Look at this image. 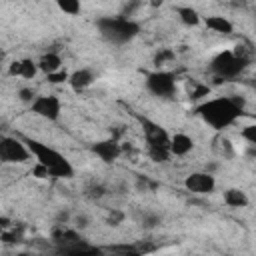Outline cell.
Wrapping results in <instances>:
<instances>
[{"label": "cell", "instance_id": "52a82bcc", "mask_svg": "<svg viewBox=\"0 0 256 256\" xmlns=\"http://www.w3.org/2000/svg\"><path fill=\"white\" fill-rule=\"evenodd\" d=\"M30 110L48 122H56L62 114V102L54 94H42L34 98V102L30 104Z\"/></svg>", "mask_w": 256, "mask_h": 256}, {"label": "cell", "instance_id": "f1b7e54d", "mask_svg": "<svg viewBox=\"0 0 256 256\" xmlns=\"http://www.w3.org/2000/svg\"><path fill=\"white\" fill-rule=\"evenodd\" d=\"M104 194H106V188L102 184H92V186L86 188V196L88 198H102Z\"/></svg>", "mask_w": 256, "mask_h": 256}, {"label": "cell", "instance_id": "ac0fdd59", "mask_svg": "<svg viewBox=\"0 0 256 256\" xmlns=\"http://www.w3.org/2000/svg\"><path fill=\"white\" fill-rule=\"evenodd\" d=\"M176 14L182 20V24H186V26H198L200 24V14L192 6H178Z\"/></svg>", "mask_w": 256, "mask_h": 256}, {"label": "cell", "instance_id": "83f0119b", "mask_svg": "<svg viewBox=\"0 0 256 256\" xmlns=\"http://www.w3.org/2000/svg\"><path fill=\"white\" fill-rule=\"evenodd\" d=\"M160 216L158 214H152V212H146L144 216H142V226L144 228H154V226H158L160 224Z\"/></svg>", "mask_w": 256, "mask_h": 256}, {"label": "cell", "instance_id": "9a60e30c", "mask_svg": "<svg viewBox=\"0 0 256 256\" xmlns=\"http://www.w3.org/2000/svg\"><path fill=\"white\" fill-rule=\"evenodd\" d=\"M204 24H206L208 30H212V32H216V34H222V36H228V34L234 32L232 22H230L228 18H224V16H218V14H214V16H206Z\"/></svg>", "mask_w": 256, "mask_h": 256}, {"label": "cell", "instance_id": "1f68e13d", "mask_svg": "<svg viewBox=\"0 0 256 256\" xmlns=\"http://www.w3.org/2000/svg\"><path fill=\"white\" fill-rule=\"evenodd\" d=\"M138 6H140V0H132L130 4H126V6H124L122 16H126V18H128V16H132V14H134V10H136Z\"/></svg>", "mask_w": 256, "mask_h": 256}, {"label": "cell", "instance_id": "836d02e7", "mask_svg": "<svg viewBox=\"0 0 256 256\" xmlns=\"http://www.w3.org/2000/svg\"><path fill=\"white\" fill-rule=\"evenodd\" d=\"M74 222H76V228H80V230L88 226V218H86L84 214H80V216H76V218H74Z\"/></svg>", "mask_w": 256, "mask_h": 256}, {"label": "cell", "instance_id": "484cf974", "mask_svg": "<svg viewBox=\"0 0 256 256\" xmlns=\"http://www.w3.org/2000/svg\"><path fill=\"white\" fill-rule=\"evenodd\" d=\"M136 188H138L140 192L156 190V188H158V182H154V180H150V178H144V176H138V180H136Z\"/></svg>", "mask_w": 256, "mask_h": 256}, {"label": "cell", "instance_id": "7a4b0ae2", "mask_svg": "<svg viewBox=\"0 0 256 256\" xmlns=\"http://www.w3.org/2000/svg\"><path fill=\"white\" fill-rule=\"evenodd\" d=\"M24 142L30 148L36 162L44 164L50 170L52 178H64V180L74 178V166L70 164V160L62 152H58L56 148H52L40 140H34V138H24Z\"/></svg>", "mask_w": 256, "mask_h": 256}, {"label": "cell", "instance_id": "2e32d148", "mask_svg": "<svg viewBox=\"0 0 256 256\" xmlns=\"http://www.w3.org/2000/svg\"><path fill=\"white\" fill-rule=\"evenodd\" d=\"M224 204L230 208H246L250 204L248 194L240 188H228L224 190Z\"/></svg>", "mask_w": 256, "mask_h": 256}, {"label": "cell", "instance_id": "30bf717a", "mask_svg": "<svg viewBox=\"0 0 256 256\" xmlns=\"http://www.w3.org/2000/svg\"><path fill=\"white\" fill-rule=\"evenodd\" d=\"M90 150L104 162V164H112V162H116L118 158H120V154L124 152V148H122V144L116 140V138H106V140H100V142H94L92 146H90Z\"/></svg>", "mask_w": 256, "mask_h": 256}, {"label": "cell", "instance_id": "603a6c76", "mask_svg": "<svg viewBox=\"0 0 256 256\" xmlns=\"http://www.w3.org/2000/svg\"><path fill=\"white\" fill-rule=\"evenodd\" d=\"M124 212L122 210H116V208H112L110 212H108V216H106V224L108 226H112V228H116V226H120L122 222H124Z\"/></svg>", "mask_w": 256, "mask_h": 256}, {"label": "cell", "instance_id": "6da1fadb", "mask_svg": "<svg viewBox=\"0 0 256 256\" xmlns=\"http://www.w3.org/2000/svg\"><path fill=\"white\" fill-rule=\"evenodd\" d=\"M244 112V98L240 96H218L196 106V114L214 130H224L236 124Z\"/></svg>", "mask_w": 256, "mask_h": 256}, {"label": "cell", "instance_id": "8fae6325", "mask_svg": "<svg viewBox=\"0 0 256 256\" xmlns=\"http://www.w3.org/2000/svg\"><path fill=\"white\" fill-rule=\"evenodd\" d=\"M38 62H34L32 58H22V60H14L8 66V74L10 76H20L24 80H32L38 74Z\"/></svg>", "mask_w": 256, "mask_h": 256}, {"label": "cell", "instance_id": "44dd1931", "mask_svg": "<svg viewBox=\"0 0 256 256\" xmlns=\"http://www.w3.org/2000/svg\"><path fill=\"white\" fill-rule=\"evenodd\" d=\"M58 8L64 12V14H70V16H76L80 14L82 6H80V0H56Z\"/></svg>", "mask_w": 256, "mask_h": 256}, {"label": "cell", "instance_id": "9c48e42d", "mask_svg": "<svg viewBox=\"0 0 256 256\" xmlns=\"http://www.w3.org/2000/svg\"><path fill=\"white\" fill-rule=\"evenodd\" d=\"M142 122V130H144V140H146V148L148 146H168L170 148V134L164 126H160L158 122H152L148 118H140Z\"/></svg>", "mask_w": 256, "mask_h": 256}, {"label": "cell", "instance_id": "d590c367", "mask_svg": "<svg viewBox=\"0 0 256 256\" xmlns=\"http://www.w3.org/2000/svg\"><path fill=\"white\" fill-rule=\"evenodd\" d=\"M0 228H2V230L10 228V218H8V216H2V218H0Z\"/></svg>", "mask_w": 256, "mask_h": 256}, {"label": "cell", "instance_id": "7402d4cb", "mask_svg": "<svg viewBox=\"0 0 256 256\" xmlns=\"http://www.w3.org/2000/svg\"><path fill=\"white\" fill-rule=\"evenodd\" d=\"M174 50H170V48H162V50H158L156 54H154V64L160 68V66H164V64H168V62H172L174 60Z\"/></svg>", "mask_w": 256, "mask_h": 256}, {"label": "cell", "instance_id": "3957f363", "mask_svg": "<svg viewBox=\"0 0 256 256\" xmlns=\"http://www.w3.org/2000/svg\"><path fill=\"white\" fill-rule=\"evenodd\" d=\"M96 28L100 32V36L114 44V46H122L126 42H130L132 38L138 36L140 32V24L134 22L132 18H126V16H104V18H98L96 20Z\"/></svg>", "mask_w": 256, "mask_h": 256}, {"label": "cell", "instance_id": "5b68a950", "mask_svg": "<svg viewBox=\"0 0 256 256\" xmlns=\"http://www.w3.org/2000/svg\"><path fill=\"white\" fill-rule=\"evenodd\" d=\"M32 158L30 148L24 140H18L14 136H2L0 140V160L4 164H20L28 162Z\"/></svg>", "mask_w": 256, "mask_h": 256}, {"label": "cell", "instance_id": "cb8c5ba5", "mask_svg": "<svg viewBox=\"0 0 256 256\" xmlns=\"http://www.w3.org/2000/svg\"><path fill=\"white\" fill-rule=\"evenodd\" d=\"M210 94V86H206V84H194V88L190 90V100H202L204 96H208Z\"/></svg>", "mask_w": 256, "mask_h": 256}, {"label": "cell", "instance_id": "ba28073f", "mask_svg": "<svg viewBox=\"0 0 256 256\" xmlns=\"http://www.w3.org/2000/svg\"><path fill=\"white\" fill-rule=\"evenodd\" d=\"M184 188L192 194H212L216 190V178L212 176L210 170L204 172H192L184 178Z\"/></svg>", "mask_w": 256, "mask_h": 256}, {"label": "cell", "instance_id": "4fadbf2b", "mask_svg": "<svg viewBox=\"0 0 256 256\" xmlns=\"http://www.w3.org/2000/svg\"><path fill=\"white\" fill-rule=\"evenodd\" d=\"M92 82H94V74H92V70H88V68L74 70V72H70V78H68V84L72 86L74 92L86 90L88 86H92Z\"/></svg>", "mask_w": 256, "mask_h": 256}, {"label": "cell", "instance_id": "d6986e66", "mask_svg": "<svg viewBox=\"0 0 256 256\" xmlns=\"http://www.w3.org/2000/svg\"><path fill=\"white\" fill-rule=\"evenodd\" d=\"M146 152H148L150 160H152V162H158V164L168 162V160H170V156H172V152H170V148H168V146H148V148H146Z\"/></svg>", "mask_w": 256, "mask_h": 256}, {"label": "cell", "instance_id": "e575fe53", "mask_svg": "<svg viewBox=\"0 0 256 256\" xmlns=\"http://www.w3.org/2000/svg\"><path fill=\"white\" fill-rule=\"evenodd\" d=\"M222 150H226V156H232V142L228 138L222 140Z\"/></svg>", "mask_w": 256, "mask_h": 256}, {"label": "cell", "instance_id": "74e56055", "mask_svg": "<svg viewBox=\"0 0 256 256\" xmlns=\"http://www.w3.org/2000/svg\"><path fill=\"white\" fill-rule=\"evenodd\" d=\"M240 2H244V0H240Z\"/></svg>", "mask_w": 256, "mask_h": 256}, {"label": "cell", "instance_id": "277c9868", "mask_svg": "<svg viewBox=\"0 0 256 256\" xmlns=\"http://www.w3.org/2000/svg\"><path fill=\"white\" fill-rule=\"evenodd\" d=\"M248 62H250V58L238 56L234 50H222L210 60V70H212L214 78H220L222 82H226V80L238 78L246 70Z\"/></svg>", "mask_w": 256, "mask_h": 256}, {"label": "cell", "instance_id": "8d00e7d4", "mask_svg": "<svg viewBox=\"0 0 256 256\" xmlns=\"http://www.w3.org/2000/svg\"><path fill=\"white\" fill-rule=\"evenodd\" d=\"M162 4H164V0H150V6L152 8H160Z\"/></svg>", "mask_w": 256, "mask_h": 256}, {"label": "cell", "instance_id": "7c38bea8", "mask_svg": "<svg viewBox=\"0 0 256 256\" xmlns=\"http://www.w3.org/2000/svg\"><path fill=\"white\" fill-rule=\"evenodd\" d=\"M192 148H194V140H192V136H188L184 132H176L170 138V152H172V156H186L188 152H192Z\"/></svg>", "mask_w": 256, "mask_h": 256}, {"label": "cell", "instance_id": "5bb4252c", "mask_svg": "<svg viewBox=\"0 0 256 256\" xmlns=\"http://www.w3.org/2000/svg\"><path fill=\"white\" fill-rule=\"evenodd\" d=\"M56 250H58L60 254H100V252H102L100 248L88 244L84 238H80V240H76V242H70V244H66V246H58Z\"/></svg>", "mask_w": 256, "mask_h": 256}, {"label": "cell", "instance_id": "ffe728a7", "mask_svg": "<svg viewBox=\"0 0 256 256\" xmlns=\"http://www.w3.org/2000/svg\"><path fill=\"white\" fill-rule=\"evenodd\" d=\"M106 250H108V252H114V254L140 256V248H138V244H114V246H108Z\"/></svg>", "mask_w": 256, "mask_h": 256}, {"label": "cell", "instance_id": "8992f818", "mask_svg": "<svg viewBox=\"0 0 256 256\" xmlns=\"http://www.w3.org/2000/svg\"><path fill=\"white\" fill-rule=\"evenodd\" d=\"M146 88L158 98H172L176 92V76L168 70H156L146 76Z\"/></svg>", "mask_w": 256, "mask_h": 256}, {"label": "cell", "instance_id": "4dcf8cb0", "mask_svg": "<svg viewBox=\"0 0 256 256\" xmlns=\"http://www.w3.org/2000/svg\"><path fill=\"white\" fill-rule=\"evenodd\" d=\"M32 174H34L36 178H52V176H50V170H48L44 164H40V162H36V166L32 168Z\"/></svg>", "mask_w": 256, "mask_h": 256}, {"label": "cell", "instance_id": "d6a6232c", "mask_svg": "<svg viewBox=\"0 0 256 256\" xmlns=\"http://www.w3.org/2000/svg\"><path fill=\"white\" fill-rule=\"evenodd\" d=\"M68 220H70V212L68 210H60L56 214V224H68Z\"/></svg>", "mask_w": 256, "mask_h": 256}, {"label": "cell", "instance_id": "e0dca14e", "mask_svg": "<svg viewBox=\"0 0 256 256\" xmlns=\"http://www.w3.org/2000/svg\"><path fill=\"white\" fill-rule=\"evenodd\" d=\"M38 68H40L44 74H52V72L60 70V68H62V58H60V54H56V52L44 54V56L38 60Z\"/></svg>", "mask_w": 256, "mask_h": 256}, {"label": "cell", "instance_id": "d4e9b609", "mask_svg": "<svg viewBox=\"0 0 256 256\" xmlns=\"http://www.w3.org/2000/svg\"><path fill=\"white\" fill-rule=\"evenodd\" d=\"M68 78H70V74L66 72V70H56V72H52V74H46V80L50 82V84H62V82H68Z\"/></svg>", "mask_w": 256, "mask_h": 256}, {"label": "cell", "instance_id": "4316f807", "mask_svg": "<svg viewBox=\"0 0 256 256\" xmlns=\"http://www.w3.org/2000/svg\"><path fill=\"white\" fill-rule=\"evenodd\" d=\"M240 136H242L248 144L256 146V124H248V126H244L242 132H240Z\"/></svg>", "mask_w": 256, "mask_h": 256}, {"label": "cell", "instance_id": "f546056e", "mask_svg": "<svg viewBox=\"0 0 256 256\" xmlns=\"http://www.w3.org/2000/svg\"><path fill=\"white\" fill-rule=\"evenodd\" d=\"M36 96H38V94H36L32 88H20V90H18V98H20L22 102H26V104H32Z\"/></svg>", "mask_w": 256, "mask_h": 256}]
</instances>
